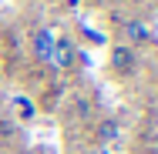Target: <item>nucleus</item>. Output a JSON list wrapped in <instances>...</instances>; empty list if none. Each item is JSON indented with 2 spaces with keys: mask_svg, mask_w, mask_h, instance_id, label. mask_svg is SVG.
Segmentation results:
<instances>
[{
  "mask_svg": "<svg viewBox=\"0 0 158 154\" xmlns=\"http://www.w3.org/2000/svg\"><path fill=\"white\" fill-rule=\"evenodd\" d=\"M101 154H114V148H101Z\"/></svg>",
  "mask_w": 158,
  "mask_h": 154,
  "instance_id": "0eeeda50",
  "label": "nucleus"
},
{
  "mask_svg": "<svg viewBox=\"0 0 158 154\" xmlns=\"http://www.w3.org/2000/svg\"><path fill=\"white\" fill-rule=\"evenodd\" d=\"M51 64H54L57 70H71V67L77 64L74 44H71L67 37H57V40H54V54H51Z\"/></svg>",
  "mask_w": 158,
  "mask_h": 154,
  "instance_id": "f257e3e1",
  "label": "nucleus"
},
{
  "mask_svg": "<svg viewBox=\"0 0 158 154\" xmlns=\"http://www.w3.org/2000/svg\"><path fill=\"white\" fill-rule=\"evenodd\" d=\"M14 104H17V107H20V117H31L34 111H31V104H27V101H24V97H17V101H14Z\"/></svg>",
  "mask_w": 158,
  "mask_h": 154,
  "instance_id": "423d86ee",
  "label": "nucleus"
},
{
  "mask_svg": "<svg viewBox=\"0 0 158 154\" xmlns=\"http://www.w3.org/2000/svg\"><path fill=\"white\" fill-rule=\"evenodd\" d=\"M125 30H128V37H131V40H148V37H152V30H148L145 24H138V20H135V24H128Z\"/></svg>",
  "mask_w": 158,
  "mask_h": 154,
  "instance_id": "39448f33",
  "label": "nucleus"
},
{
  "mask_svg": "<svg viewBox=\"0 0 158 154\" xmlns=\"http://www.w3.org/2000/svg\"><path fill=\"white\" fill-rule=\"evenodd\" d=\"M111 67L118 70V74H135V67H138V61H135V50L128 47V44H118L114 50H111Z\"/></svg>",
  "mask_w": 158,
  "mask_h": 154,
  "instance_id": "7ed1b4c3",
  "label": "nucleus"
},
{
  "mask_svg": "<svg viewBox=\"0 0 158 154\" xmlns=\"http://www.w3.org/2000/svg\"><path fill=\"white\" fill-rule=\"evenodd\" d=\"M94 137H98V144H101V148H111V144L121 137L118 121H111V117H108V121H101V124H98V134H94Z\"/></svg>",
  "mask_w": 158,
  "mask_h": 154,
  "instance_id": "20e7f679",
  "label": "nucleus"
},
{
  "mask_svg": "<svg viewBox=\"0 0 158 154\" xmlns=\"http://www.w3.org/2000/svg\"><path fill=\"white\" fill-rule=\"evenodd\" d=\"M54 40H57V37L47 30V27H37V30H34V37H31V44H34V57H37V61H44V64H51Z\"/></svg>",
  "mask_w": 158,
  "mask_h": 154,
  "instance_id": "f03ea898",
  "label": "nucleus"
}]
</instances>
